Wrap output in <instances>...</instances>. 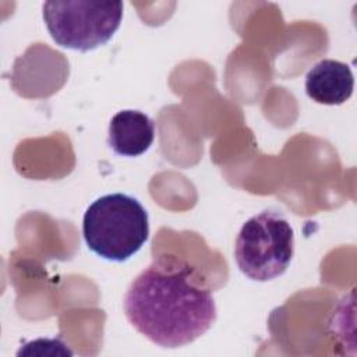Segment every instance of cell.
Returning a JSON list of instances; mask_svg holds the SVG:
<instances>
[{
	"label": "cell",
	"mask_w": 357,
	"mask_h": 357,
	"mask_svg": "<svg viewBox=\"0 0 357 357\" xmlns=\"http://www.w3.org/2000/svg\"><path fill=\"white\" fill-rule=\"evenodd\" d=\"M124 312L141 335L174 349L194 342L212 326L216 304L195 268L163 257L131 282L124 294Z\"/></svg>",
	"instance_id": "6da1fadb"
},
{
	"label": "cell",
	"mask_w": 357,
	"mask_h": 357,
	"mask_svg": "<svg viewBox=\"0 0 357 357\" xmlns=\"http://www.w3.org/2000/svg\"><path fill=\"white\" fill-rule=\"evenodd\" d=\"M82 236L96 255L114 262L127 261L149 237L148 212L131 195H102L84 213Z\"/></svg>",
	"instance_id": "7a4b0ae2"
},
{
	"label": "cell",
	"mask_w": 357,
	"mask_h": 357,
	"mask_svg": "<svg viewBox=\"0 0 357 357\" xmlns=\"http://www.w3.org/2000/svg\"><path fill=\"white\" fill-rule=\"evenodd\" d=\"M294 254V231L279 212L265 209L240 229L234 245L238 269L257 282L272 280L286 272Z\"/></svg>",
	"instance_id": "3957f363"
},
{
	"label": "cell",
	"mask_w": 357,
	"mask_h": 357,
	"mask_svg": "<svg viewBox=\"0 0 357 357\" xmlns=\"http://www.w3.org/2000/svg\"><path fill=\"white\" fill-rule=\"evenodd\" d=\"M123 8L121 1H46L43 20L57 45L88 52L112 39L121 24Z\"/></svg>",
	"instance_id": "277c9868"
},
{
	"label": "cell",
	"mask_w": 357,
	"mask_h": 357,
	"mask_svg": "<svg viewBox=\"0 0 357 357\" xmlns=\"http://www.w3.org/2000/svg\"><path fill=\"white\" fill-rule=\"evenodd\" d=\"M354 78L346 63L324 59L305 77L308 98L321 105H342L353 93Z\"/></svg>",
	"instance_id": "5b68a950"
},
{
	"label": "cell",
	"mask_w": 357,
	"mask_h": 357,
	"mask_svg": "<svg viewBox=\"0 0 357 357\" xmlns=\"http://www.w3.org/2000/svg\"><path fill=\"white\" fill-rule=\"evenodd\" d=\"M155 139V124L139 110H121L109 123V146L121 156H139Z\"/></svg>",
	"instance_id": "8992f818"
}]
</instances>
